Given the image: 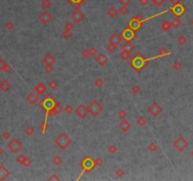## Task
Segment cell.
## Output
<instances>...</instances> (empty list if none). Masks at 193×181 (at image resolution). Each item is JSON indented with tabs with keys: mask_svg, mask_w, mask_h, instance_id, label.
<instances>
[{
	"mask_svg": "<svg viewBox=\"0 0 193 181\" xmlns=\"http://www.w3.org/2000/svg\"><path fill=\"white\" fill-rule=\"evenodd\" d=\"M46 86L44 85V83L43 82H39L36 86H35V92H36L39 95H43V93H45L46 92Z\"/></svg>",
	"mask_w": 193,
	"mask_h": 181,
	"instance_id": "obj_18",
	"label": "cell"
},
{
	"mask_svg": "<svg viewBox=\"0 0 193 181\" xmlns=\"http://www.w3.org/2000/svg\"><path fill=\"white\" fill-rule=\"evenodd\" d=\"M95 61L100 66H105L108 61V58L107 55H105L104 53H100L95 57Z\"/></svg>",
	"mask_w": 193,
	"mask_h": 181,
	"instance_id": "obj_10",
	"label": "cell"
},
{
	"mask_svg": "<svg viewBox=\"0 0 193 181\" xmlns=\"http://www.w3.org/2000/svg\"><path fill=\"white\" fill-rule=\"evenodd\" d=\"M34 132H35V130L32 127H27V128H25V134H27V136H32L34 134Z\"/></svg>",
	"mask_w": 193,
	"mask_h": 181,
	"instance_id": "obj_47",
	"label": "cell"
},
{
	"mask_svg": "<svg viewBox=\"0 0 193 181\" xmlns=\"http://www.w3.org/2000/svg\"><path fill=\"white\" fill-rule=\"evenodd\" d=\"M93 84H94V86L96 87V88H102L103 85L105 84L104 80H103L101 77H97V78H95L94 82H93Z\"/></svg>",
	"mask_w": 193,
	"mask_h": 181,
	"instance_id": "obj_27",
	"label": "cell"
},
{
	"mask_svg": "<svg viewBox=\"0 0 193 181\" xmlns=\"http://www.w3.org/2000/svg\"><path fill=\"white\" fill-rule=\"evenodd\" d=\"M48 180H50V181H51V180H52V181H53V180L59 181V180H60V177L57 176V174H53L50 177H48Z\"/></svg>",
	"mask_w": 193,
	"mask_h": 181,
	"instance_id": "obj_52",
	"label": "cell"
},
{
	"mask_svg": "<svg viewBox=\"0 0 193 181\" xmlns=\"http://www.w3.org/2000/svg\"><path fill=\"white\" fill-rule=\"evenodd\" d=\"M93 162H94V166H97V167H100L103 165V160L101 158H97L96 160H93Z\"/></svg>",
	"mask_w": 193,
	"mask_h": 181,
	"instance_id": "obj_49",
	"label": "cell"
},
{
	"mask_svg": "<svg viewBox=\"0 0 193 181\" xmlns=\"http://www.w3.org/2000/svg\"><path fill=\"white\" fill-rule=\"evenodd\" d=\"M43 102H44V106L46 107L47 109H49L52 108V107L55 105V103H56V102L53 101V98L52 99H49V100H45V101H43Z\"/></svg>",
	"mask_w": 193,
	"mask_h": 181,
	"instance_id": "obj_39",
	"label": "cell"
},
{
	"mask_svg": "<svg viewBox=\"0 0 193 181\" xmlns=\"http://www.w3.org/2000/svg\"><path fill=\"white\" fill-rule=\"evenodd\" d=\"M172 24H170V22H169L168 20H165L162 22L161 24V28L163 31H169L170 28H172Z\"/></svg>",
	"mask_w": 193,
	"mask_h": 181,
	"instance_id": "obj_24",
	"label": "cell"
},
{
	"mask_svg": "<svg viewBox=\"0 0 193 181\" xmlns=\"http://www.w3.org/2000/svg\"><path fill=\"white\" fill-rule=\"evenodd\" d=\"M124 39H125V41H129V40H131L132 38L134 37V35H135V33H134V31L133 30H130V29H126V30H124Z\"/></svg>",
	"mask_w": 193,
	"mask_h": 181,
	"instance_id": "obj_23",
	"label": "cell"
},
{
	"mask_svg": "<svg viewBox=\"0 0 193 181\" xmlns=\"http://www.w3.org/2000/svg\"><path fill=\"white\" fill-rule=\"evenodd\" d=\"M25 99H27V101L29 103L30 105H35L38 102V100H39V95L35 93V92H30L27 95Z\"/></svg>",
	"mask_w": 193,
	"mask_h": 181,
	"instance_id": "obj_11",
	"label": "cell"
},
{
	"mask_svg": "<svg viewBox=\"0 0 193 181\" xmlns=\"http://www.w3.org/2000/svg\"><path fill=\"white\" fill-rule=\"evenodd\" d=\"M80 56L82 58H84V59H87L88 57L91 56V54H89V49H83L81 52H80Z\"/></svg>",
	"mask_w": 193,
	"mask_h": 181,
	"instance_id": "obj_42",
	"label": "cell"
},
{
	"mask_svg": "<svg viewBox=\"0 0 193 181\" xmlns=\"http://www.w3.org/2000/svg\"><path fill=\"white\" fill-rule=\"evenodd\" d=\"M150 1H152L156 7H161L164 3H165L166 0H150Z\"/></svg>",
	"mask_w": 193,
	"mask_h": 181,
	"instance_id": "obj_46",
	"label": "cell"
},
{
	"mask_svg": "<svg viewBox=\"0 0 193 181\" xmlns=\"http://www.w3.org/2000/svg\"><path fill=\"white\" fill-rule=\"evenodd\" d=\"M61 111H62V107L60 106V104H59V102H56V103H55V105L52 107V108L48 109L47 114L48 115H55V114H57V113H59Z\"/></svg>",
	"mask_w": 193,
	"mask_h": 181,
	"instance_id": "obj_13",
	"label": "cell"
},
{
	"mask_svg": "<svg viewBox=\"0 0 193 181\" xmlns=\"http://www.w3.org/2000/svg\"><path fill=\"white\" fill-rule=\"evenodd\" d=\"M11 132H9L8 129H5V130L1 133V137H2L3 140H5V141L9 140V139L11 138Z\"/></svg>",
	"mask_w": 193,
	"mask_h": 181,
	"instance_id": "obj_33",
	"label": "cell"
},
{
	"mask_svg": "<svg viewBox=\"0 0 193 181\" xmlns=\"http://www.w3.org/2000/svg\"><path fill=\"white\" fill-rule=\"evenodd\" d=\"M3 155H4V150H3V148L0 147V157L3 156Z\"/></svg>",
	"mask_w": 193,
	"mask_h": 181,
	"instance_id": "obj_58",
	"label": "cell"
},
{
	"mask_svg": "<svg viewBox=\"0 0 193 181\" xmlns=\"http://www.w3.org/2000/svg\"><path fill=\"white\" fill-rule=\"evenodd\" d=\"M4 27H5V28H6V29H7L8 31H11V30L14 28V24H13V23H12L11 21H8V22H6V23H5Z\"/></svg>",
	"mask_w": 193,
	"mask_h": 181,
	"instance_id": "obj_35",
	"label": "cell"
},
{
	"mask_svg": "<svg viewBox=\"0 0 193 181\" xmlns=\"http://www.w3.org/2000/svg\"><path fill=\"white\" fill-rule=\"evenodd\" d=\"M170 2L172 3L173 6H174V5H178V4H181V0H170Z\"/></svg>",
	"mask_w": 193,
	"mask_h": 181,
	"instance_id": "obj_57",
	"label": "cell"
},
{
	"mask_svg": "<svg viewBox=\"0 0 193 181\" xmlns=\"http://www.w3.org/2000/svg\"><path fill=\"white\" fill-rule=\"evenodd\" d=\"M75 114H76V116H77V117H78V118H80V119H84V118L87 117V115H88V113H89L88 107H86L85 105H83V104L79 105V106L75 109Z\"/></svg>",
	"mask_w": 193,
	"mask_h": 181,
	"instance_id": "obj_7",
	"label": "cell"
},
{
	"mask_svg": "<svg viewBox=\"0 0 193 181\" xmlns=\"http://www.w3.org/2000/svg\"><path fill=\"white\" fill-rule=\"evenodd\" d=\"M43 61L44 62V64H54L57 61L56 57L54 56L52 53H47L45 56L43 57Z\"/></svg>",
	"mask_w": 193,
	"mask_h": 181,
	"instance_id": "obj_17",
	"label": "cell"
},
{
	"mask_svg": "<svg viewBox=\"0 0 193 181\" xmlns=\"http://www.w3.org/2000/svg\"><path fill=\"white\" fill-rule=\"evenodd\" d=\"M172 9H172V11H173V13L176 15V17H180V16L185 12V7L181 4L174 5L173 6V8H172Z\"/></svg>",
	"mask_w": 193,
	"mask_h": 181,
	"instance_id": "obj_16",
	"label": "cell"
},
{
	"mask_svg": "<svg viewBox=\"0 0 193 181\" xmlns=\"http://www.w3.org/2000/svg\"><path fill=\"white\" fill-rule=\"evenodd\" d=\"M108 14L110 18H116L119 14V9L114 6H111L108 9Z\"/></svg>",
	"mask_w": 193,
	"mask_h": 181,
	"instance_id": "obj_21",
	"label": "cell"
},
{
	"mask_svg": "<svg viewBox=\"0 0 193 181\" xmlns=\"http://www.w3.org/2000/svg\"><path fill=\"white\" fill-rule=\"evenodd\" d=\"M116 49H117V45H116V44H108V52L112 53V52H114V51H115Z\"/></svg>",
	"mask_w": 193,
	"mask_h": 181,
	"instance_id": "obj_51",
	"label": "cell"
},
{
	"mask_svg": "<svg viewBox=\"0 0 193 181\" xmlns=\"http://www.w3.org/2000/svg\"><path fill=\"white\" fill-rule=\"evenodd\" d=\"M188 146V143L183 136H179L173 141V147L178 152H184Z\"/></svg>",
	"mask_w": 193,
	"mask_h": 181,
	"instance_id": "obj_4",
	"label": "cell"
},
{
	"mask_svg": "<svg viewBox=\"0 0 193 181\" xmlns=\"http://www.w3.org/2000/svg\"><path fill=\"white\" fill-rule=\"evenodd\" d=\"M88 111L93 117H95V116L100 114L101 111H103V106L96 99H93L88 106Z\"/></svg>",
	"mask_w": 193,
	"mask_h": 181,
	"instance_id": "obj_2",
	"label": "cell"
},
{
	"mask_svg": "<svg viewBox=\"0 0 193 181\" xmlns=\"http://www.w3.org/2000/svg\"><path fill=\"white\" fill-rule=\"evenodd\" d=\"M52 162L55 164V165L59 166L60 164H61V162H62V160H61V158H60L59 156H55L52 158Z\"/></svg>",
	"mask_w": 193,
	"mask_h": 181,
	"instance_id": "obj_34",
	"label": "cell"
},
{
	"mask_svg": "<svg viewBox=\"0 0 193 181\" xmlns=\"http://www.w3.org/2000/svg\"><path fill=\"white\" fill-rule=\"evenodd\" d=\"M115 174L118 177H122L124 176V171L122 169V168H118V169L115 171Z\"/></svg>",
	"mask_w": 193,
	"mask_h": 181,
	"instance_id": "obj_48",
	"label": "cell"
},
{
	"mask_svg": "<svg viewBox=\"0 0 193 181\" xmlns=\"http://www.w3.org/2000/svg\"><path fill=\"white\" fill-rule=\"evenodd\" d=\"M73 28V24L72 22H66L64 24V30H72Z\"/></svg>",
	"mask_w": 193,
	"mask_h": 181,
	"instance_id": "obj_43",
	"label": "cell"
},
{
	"mask_svg": "<svg viewBox=\"0 0 193 181\" xmlns=\"http://www.w3.org/2000/svg\"><path fill=\"white\" fill-rule=\"evenodd\" d=\"M131 57V53L128 52L126 50H122V52L120 53V58L124 60H129Z\"/></svg>",
	"mask_w": 193,
	"mask_h": 181,
	"instance_id": "obj_25",
	"label": "cell"
},
{
	"mask_svg": "<svg viewBox=\"0 0 193 181\" xmlns=\"http://www.w3.org/2000/svg\"><path fill=\"white\" fill-rule=\"evenodd\" d=\"M170 24H172V27L178 28L180 25H181V20H180L178 17H175L172 22H170Z\"/></svg>",
	"mask_w": 193,
	"mask_h": 181,
	"instance_id": "obj_29",
	"label": "cell"
},
{
	"mask_svg": "<svg viewBox=\"0 0 193 181\" xmlns=\"http://www.w3.org/2000/svg\"><path fill=\"white\" fill-rule=\"evenodd\" d=\"M119 11H120L121 14L125 15V14H127L128 9H127V7H125V6H122V7L120 8V9H119Z\"/></svg>",
	"mask_w": 193,
	"mask_h": 181,
	"instance_id": "obj_50",
	"label": "cell"
},
{
	"mask_svg": "<svg viewBox=\"0 0 193 181\" xmlns=\"http://www.w3.org/2000/svg\"><path fill=\"white\" fill-rule=\"evenodd\" d=\"M64 111H65L68 114H71L73 111V109L72 108V106H70V105H68V106H66L65 107V109H64Z\"/></svg>",
	"mask_w": 193,
	"mask_h": 181,
	"instance_id": "obj_55",
	"label": "cell"
},
{
	"mask_svg": "<svg viewBox=\"0 0 193 181\" xmlns=\"http://www.w3.org/2000/svg\"><path fill=\"white\" fill-rule=\"evenodd\" d=\"M177 43L180 45H185L186 43H188V38L185 37V36H180L177 39Z\"/></svg>",
	"mask_w": 193,
	"mask_h": 181,
	"instance_id": "obj_40",
	"label": "cell"
},
{
	"mask_svg": "<svg viewBox=\"0 0 193 181\" xmlns=\"http://www.w3.org/2000/svg\"><path fill=\"white\" fill-rule=\"evenodd\" d=\"M11 176V172L4 165H0V181L6 180Z\"/></svg>",
	"mask_w": 193,
	"mask_h": 181,
	"instance_id": "obj_15",
	"label": "cell"
},
{
	"mask_svg": "<svg viewBox=\"0 0 193 181\" xmlns=\"http://www.w3.org/2000/svg\"><path fill=\"white\" fill-rule=\"evenodd\" d=\"M119 2H120V4L122 6H125V7H127V6L131 3V0H120Z\"/></svg>",
	"mask_w": 193,
	"mask_h": 181,
	"instance_id": "obj_53",
	"label": "cell"
},
{
	"mask_svg": "<svg viewBox=\"0 0 193 181\" xmlns=\"http://www.w3.org/2000/svg\"><path fill=\"white\" fill-rule=\"evenodd\" d=\"M149 1H150V0H139V4L140 6H142V7H145V6L148 5Z\"/></svg>",
	"mask_w": 193,
	"mask_h": 181,
	"instance_id": "obj_56",
	"label": "cell"
},
{
	"mask_svg": "<svg viewBox=\"0 0 193 181\" xmlns=\"http://www.w3.org/2000/svg\"><path fill=\"white\" fill-rule=\"evenodd\" d=\"M121 41H122V38H121L120 35L117 34V33H113L110 37H109V39H108L109 44H116V45H118L119 44H120Z\"/></svg>",
	"mask_w": 193,
	"mask_h": 181,
	"instance_id": "obj_19",
	"label": "cell"
},
{
	"mask_svg": "<svg viewBox=\"0 0 193 181\" xmlns=\"http://www.w3.org/2000/svg\"><path fill=\"white\" fill-rule=\"evenodd\" d=\"M61 36H62V38L64 39V40H69V39L73 36L72 31H70V30H64L62 32Z\"/></svg>",
	"mask_w": 193,
	"mask_h": 181,
	"instance_id": "obj_37",
	"label": "cell"
},
{
	"mask_svg": "<svg viewBox=\"0 0 193 181\" xmlns=\"http://www.w3.org/2000/svg\"><path fill=\"white\" fill-rule=\"evenodd\" d=\"M190 24H191V25H193V18L190 20Z\"/></svg>",
	"mask_w": 193,
	"mask_h": 181,
	"instance_id": "obj_59",
	"label": "cell"
},
{
	"mask_svg": "<svg viewBox=\"0 0 193 181\" xmlns=\"http://www.w3.org/2000/svg\"><path fill=\"white\" fill-rule=\"evenodd\" d=\"M71 18H72V20L75 23L79 24V23H81L85 19V14L84 12L80 11L79 9H75V11L71 13Z\"/></svg>",
	"mask_w": 193,
	"mask_h": 181,
	"instance_id": "obj_6",
	"label": "cell"
},
{
	"mask_svg": "<svg viewBox=\"0 0 193 181\" xmlns=\"http://www.w3.org/2000/svg\"><path fill=\"white\" fill-rule=\"evenodd\" d=\"M11 83L7 79H3L0 81V90L2 91L3 93H8L9 90L11 89Z\"/></svg>",
	"mask_w": 193,
	"mask_h": 181,
	"instance_id": "obj_14",
	"label": "cell"
},
{
	"mask_svg": "<svg viewBox=\"0 0 193 181\" xmlns=\"http://www.w3.org/2000/svg\"><path fill=\"white\" fill-rule=\"evenodd\" d=\"M108 153L109 154H116L118 152V147L116 146L115 144H110L109 146L108 147Z\"/></svg>",
	"mask_w": 193,
	"mask_h": 181,
	"instance_id": "obj_32",
	"label": "cell"
},
{
	"mask_svg": "<svg viewBox=\"0 0 193 181\" xmlns=\"http://www.w3.org/2000/svg\"><path fill=\"white\" fill-rule=\"evenodd\" d=\"M137 124L140 125V127H144L147 124V119L145 116H140L139 118L137 119Z\"/></svg>",
	"mask_w": 193,
	"mask_h": 181,
	"instance_id": "obj_26",
	"label": "cell"
},
{
	"mask_svg": "<svg viewBox=\"0 0 193 181\" xmlns=\"http://www.w3.org/2000/svg\"><path fill=\"white\" fill-rule=\"evenodd\" d=\"M169 53V51L167 50V48L165 46H160L159 49H158V56L162 57V56H165Z\"/></svg>",
	"mask_w": 193,
	"mask_h": 181,
	"instance_id": "obj_38",
	"label": "cell"
},
{
	"mask_svg": "<svg viewBox=\"0 0 193 181\" xmlns=\"http://www.w3.org/2000/svg\"><path fill=\"white\" fill-rule=\"evenodd\" d=\"M121 47H122V50H126L130 53L133 52V51L135 50V48H136V46H135L133 44H131L129 41L125 42V44H123V46H121Z\"/></svg>",
	"mask_w": 193,
	"mask_h": 181,
	"instance_id": "obj_22",
	"label": "cell"
},
{
	"mask_svg": "<svg viewBox=\"0 0 193 181\" xmlns=\"http://www.w3.org/2000/svg\"><path fill=\"white\" fill-rule=\"evenodd\" d=\"M16 161H17L19 164H21V165H23L25 167H30L32 164V160L30 158L25 157L23 154L18 155L17 158H16Z\"/></svg>",
	"mask_w": 193,
	"mask_h": 181,
	"instance_id": "obj_9",
	"label": "cell"
},
{
	"mask_svg": "<svg viewBox=\"0 0 193 181\" xmlns=\"http://www.w3.org/2000/svg\"><path fill=\"white\" fill-rule=\"evenodd\" d=\"M147 148H148V150H149L150 152H153V153H154V152H156L157 150V145H156V143L152 141V143H150L149 144H148Z\"/></svg>",
	"mask_w": 193,
	"mask_h": 181,
	"instance_id": "obj_36",
	"label": "cell"
},
{
	"mask_svg": "<svg viewBox=\"0 0 193 181\" xmlns=\"http://www.w3.org/2000/svg\"><path fill=\"white\" fill-rule=\"evenodd\" d=\"M39 20L43 23V24L47 25L53 20V15L51 14L50 12H48L47 11H43L39 15Z\"/></svg>",
	"mask_w": 193,
	"mask_h": 181,
	"instance_id": "obj_8",
	"label": "cell"
},
{
	"mask_svg": "<svg viewBox=\"0 0 193 181\" xmlns=\"http://www.w3.org/2000/svg\"><path fill=\"white\" fill-rule=\"evenodd\" d=\"M44 72L46 74H50L53 72V64H45L44 66Z\"/></svg>",
	"mask_w": 193,
	"mask_h": 181,
	"instance_id": "obj_44",
	"label": "cell"
},
{
	"mask_svg": "<svg viewBox=\"0 0 193 181\" xmlns=\"http://www.w3.org/2000/svg\"><path fill=\"white\" fill-rule=\"evenodd\" d=\"M7 147L11 153L15 154V153H18V152L23 148V143H22V141L19 140L18 138H12L8 143Z\"/></svg>",
	"mask_w": 193,
	"mask_h": 181,
	"instance_id": "obj_3",
	"label": "cell"
},
{
	"mask_svg": "<svg viewBox=\"0 0 193 181\" xmlns=\"http://www.w3.org/2000/svg\"><path fill=\"white\" fill-rule=\"evenodd\" d=\"M89 54H91V57H96V55H97V49L94 47H92L89 49Z\"/></svg>",
	"mask_w": 193,
	"mask_h": 181,
	"instance_id": "obj_54",
	"label": "cell"
},
{
	"mask_svg": "<svg viewBox=\"0 0 193 181\" xmlns=\"http://www.w3.org/2000/svg\"><path fill=\"white\" fill-rule=\"evenodd\" d=\"M118 127L122 132H127L131 128V124H130V122H128L127 120L123 119V120L119 123Z\"/></svg>",
	"mask_w": 193,
	"mask_h": 181,
	"instance_id": "obj_12",
	"label": "cell"
},
{
	"mask_svg": "<svg viewBox=\"0 0 193 181\" xmlns=\"http://www.w3.org/2000/svg\"><path fill=\"white\" fill-rule=\"evenodd\" d=\"M148 111H149V113L153 117H156V116H158L163 111V109L157 102H154L153 104H151L148 107Z\"/></svg>",
	"mask_w": 193,
	"mask_h": 181,
	"instance_id": "obj_5",
	"label": "cell"
},
{
	"mask_svg": "<svg viewBox=\"0 0 193 181\" xmlns=\"http://www.w3.org/2000/svg\"><path fill=\"white\" fill-rule=\"evenodd\" d=\"M172 68H173V69H174L175 71H179V70L182 68V64H181V62H180V61H178V60H175L174 62L172 63Z\"/></svg>",
	"mask_w": 193,
	"mask_h": 181,
	"instance_id": "obj_41",
	"label": "cell"
},
{
	"mask_svg": "<svg viewBox=\"0 0 193 181\" xmlns=\"http://www.w3.org/2000/svg\"><path fill=\"white\" fill-rule=\"evenodd\" d=\"M127 115H128V113H127V111H124V109H121V111H119L118 112H117V116H118V118H120V119H125L127 117Z\"/></svg>",
	"mask_w": 193,
	"mask_h": 181,
	"instance_id": "obj_31",
	"label": "cell"
},
{
	"mask_svg": "<svg viewBox=\"0 0 193 181\" xmlns=\"http://www.w3.org/2000/svg\"><path fill=\"white\" fill-rule=\"evenodd\" d=\"M140 92V87L138 85V84H135V85L132 86V93H134V95H138Z\"/></svg>",
	"mask_w": 193,
	"mask_h": 181,
	"instance_id": "obj_45",
	"label": "cell"
},
{
	"mask_svg": "<svg viewBox=\"0 0 193 181\" xmlns=\"http://www.w3.org/2000/svg\"><path fill=\"white\" fill-rule=\"evenodd\" d=\"M48 87H49L51 90H56L57 87H59V82H57L56 79L50 80V81L48 82Z\"/></svg>",
	"mask_w": 193,
	"mask_h": 181,
	"instance_id": "obj_28",
	"label": "cell"
},
{
	"mask_svg": "<svg viewBox=\"0 0 193 181\" xmlns=\"http://www.w3.org/2000/svg\"><path fill=\"white\" fill-rule=\"evenodd\" d=\"M12 70L11 66L7 63L4 60H0V71H3L5 73H9Z\"/></svg>",
	"mask_w": 193,
	"mask_h": 181,
	"instance_id": "obj_20",
	"label": "cell"
},
{
	"mask_svg": "<svg viewBox=\"0 0 193 181\" xmlns=\"http://www.w3.org/2000/svg\"><path fill=\"white\" fill-rule=\"evenodd\" d=\"M191 156L193 157V150H192V152H191Z\"/></svg>",
	"mask_w": 193,
	"mask_h": 181,
	"instance_id": "obj_60",
	"label": "cell"
},
{
	"mask_svg": "<svg viewBox=\"0 0 193 181\" xmlns=\"http://www.w3.org/2000/svg\"><path fill=\"white\" fill-rule=\"evenodd\" d=\"M51 5H52L51 0H43V1H41V8H43L44 11L49 9L51 7Z\"/></svg>",
	"mask_w": 193,
	"mask_h": 181,
	"instance_id": "obj_30",
	"label": "cell"
},
{
	"mask_svg": "<svg viewBox=\"0 0 193 181\" xmlns=\"http://www.w3.org/2000/svg\"><path fill=\"white\" fill-rule=\"evenodd\" d=\"M54 143L59 149L65 150L69 147V145L72 143V139L70 138V136L68 134L62 132V133H60L59 135H57V137L55 138Z\"/></svg>",
	"mask_w": 193,
	"mask_h": 181,
	"instance_id": "obj_1",
	"label": "cell"
}]
</instances>
